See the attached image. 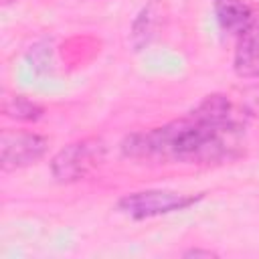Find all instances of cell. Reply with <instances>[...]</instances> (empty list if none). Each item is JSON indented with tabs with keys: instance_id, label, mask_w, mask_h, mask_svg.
<instances>
[{
	"instance_id": "2",
	"label": "cell",
	"mask_w": 259,
	"mask_h": 259,
	"mask_svg": "<svg viewBox=\"0 0 259 259\" xmlns=\"http://www.w3.org/2000/svg\"><path fill=\"white\" fill-rule=\"evenodd\" d=\"M105 158L101 138H83L61 148L51 160V174L61 184H71L87 178Z\"/></svg>"
},
{
	"instance_id": "4",
	"label": "cell",
	"mask_w": 259,
	"mask_h": 259,
	"mask_svg": "<svg viewBox=\"0 0 259 259\" xmlns=\"http://www.w3.org/2000/svg\"><path fill=\"white\" fill-rule=\"evenodd\" d=\"M49 140L34 132L4 130L0 138V166L4 172L28 168L45 158Z\"/></svg>"
},
{
	"instance_id": "10",
	"label": "cell",
	"mask_w": 259,
	"mask_h": 259,
	"mask_svg": "<svg viewBox=\"0 0 259 259\" xmlns=\"http://www.w3.org/2000/svg\"><path fill=\"white\" fill-rule=\"evenodd\" d=\"M247 113H257L259 115V91H255V95L247 101Z\"/></svg>"
},
{
	"instance_id": "5",
	"label": "cell",
	"mask_w": 259,
	"mask_h": 259,
	"mask_svg": "<svg viewBox=\"0 0 259 259\" xmlns=\"http://www.w3.org/2000/svg\"><path fill=\"white\" fill-rule=\"evenodd\" d=\"M233 69L243 79H259V20L237 36Z\"/></svg>"
},
{
	"instance_id": "8",
	"label": "cell",
	"mask_w": 259,
	"mask_h": 259,
	"mask_svg": "<svg viewBox=\"0 0 259 259\" xmlns=\"http://www.w3.org/2000/svg\"><path fill=\"white\" fill-rule=\"evenodd\" d=\"M158 16H160V10H158L156 2H150L148 6L142 8V12L138 14V18L134 20V26H132V42L136 49L150 42V38L154 36L156 24H158Z\"/></svg>"
},
{
	"instance_id": "3",
	"label": "cell",
	"mask_w": 259,
	"mask_h": 259,
	"mask_svg": "<svg viewBox=\"0 0 259 259\" xmlns=\"http://www.w3.org/2000/svg\"><path fill=\"white\" fill-rule=\"evenodd\" d=\"M202 198V194H184L176 190H138L132 194H125L117 200L115 208L136 221L142 219H154L162 214H170L176 210H186L188 206L196 204Z\"/></svg>"
},
{
	"instance_id": "11",
	"label": "cell",
	"mask_w": 259,
	"mask_h": 259,
	"mask_svg": "<svg viewBox=\"0 0 259 259\" xmlns=\"http://www.w3.org/2000/svg\"><path fill=\"white\" fill-rule=\"evenodd\" d=\"M2 2V6H8V4H12V2H16V0H0Z\"/></svg>"
},
{
	"instance_id": "7",
	"label": "cell",
	"mask_w": 259,
	"mask_h": 259,
	"mask_svg": "<svg viewBox=\"0 0 259 259\" xmlns=\"http://www.w3.org/2000/svg\"><path fill=\"white\" fill-rule=\"evenodd\" d=\"M2 113L16 121H38L45 115V107L24 95H6L2 101Z\"/></svg>"
},
{
	"instance_id": "1",
	"label": "cell",
	"mask_w": 259,
	"mask_h": 259,
	"mask_svg": "<svg viewBox=\"0 0 259 259\" xmlns=\"http://www.w3.org/2000/svg\"><path fill=\"white\" fill-rule=\"evenodd\" d=\"M245 115L221 93L206 95L190 113L164 125L130 134L121 152L162 164H214L239 156Z\"/></svg>"
},
{
	"instance_id": "6",
	"label": "cell",
	"mask_w": 259,
	"mask_h": 259,
	"mask_svg": "<svg viewBox=\"0 0 259 259\" xmlns=\"http://www.w3.org/2000/svg\"><path fill=\"white\" fill-rule=\"evenodd\" d=\"M212 6L219 26L233 36H239L255 20L253 10L245 0H212Z\"/></svg>"
},
{
	"instance_id": "9",
	"label": "cell",
	"mask_w": 259,
	"mask_h": 259,
	"mask_svg": "<svg viewBox=\"0 0 259 259\" xmlns=\"http://www.w3.org/2000/svg\"><path fill=\"white\" fill-rule=\"evenodd\" d=\"M182 255H184V257H217L219 253H214V251H210V249H198V247H192V249L184 251Z\"/></svg>"
}]
</instances>
